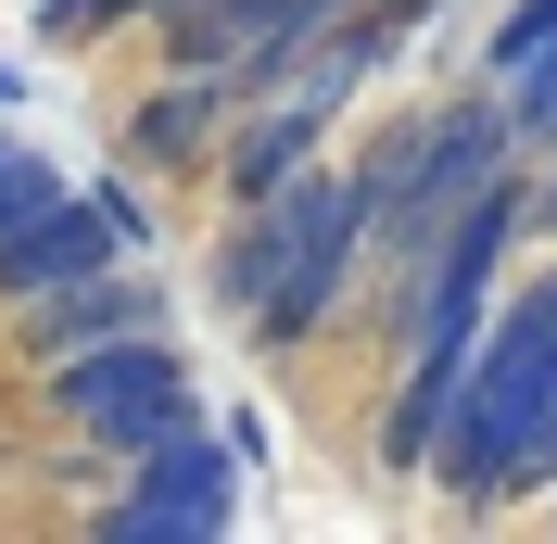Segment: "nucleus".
Returning <instances> with one entry per match:
<instances>
[{
	"label": "nucleus",
	"instance_id": "obj_1",
	"mask_svg": "<svg viewBox=\"0 0 557 544\" xmlns=\"http://www.w3.org/2000/svg\"><path fill=\"white\" fill-rule=\"evenodd\" d=\"M431 469H444L456 507H494V494H520V481L557 469V267L532 292H507V317L469 330Z\"/></svg>",
	"mask_w": 557,
	"mask_h": 544
},
{
	"label": "nucleus",
	"instance_id": "obj_2",
	"mask_svg": "<svg viewBox=\"0 0 557 544\" xmlns=\"http://www.w3.org/2000/svg\"><path fill=\"white\" fill-rule=\"evenodd\" d=\"M368 240V190L330 165H292L278 190H253L228 254H215V292L253 317V342H305L317 317L343 305V267Z\"/></svg>",
	"mask_w": 557,
	"mask_h": 544
},
{
	"label": "nucleus",
	"instance_id": "obj_3",
	"mask_svg": "<svg viewBox=\"0 0 557 544\" xmlns=\"http://www.w3.org/2000/svg\"><path fill=\"white\" fill-rule=\"evenodd\" d=\"M494 165H520V114L507 102H444V114H418L406 139H381V152L355 165L368 228H381V254H393V305H406V279L431 267V240L469 215V190H482Z\"/></svg>",
	"mask_w": 557,
	"mask_h": 544
},
{
	"label": "nucleus",
	"instance_id": "obj_4",
	"mask_svg": "<svg viewBox=\"0 0 557 544\" xmlns=\"http://www.w3.org/2000/svg\"><path fill=\"white\" fill-rule=\"evenodd\" d=\"M51 406H64L89 443L139 456V443H165L177 418H190V368L165 355V330H114V342H76V355H51Z\"/></svg>",
	"mask_w": 557,
	"mask_h": 544
},
{
	"label": "nucleus",
	"instance_id": "obj_5",
	"mask_svg": "<svg viewBox=\"0 0 557 544\" xmlns=\"http://www.w3.org/2000/svg\"><path fill=\"white\" fill-rule=\"evenodd\" d=\"M242 519V469H228V443H203L177 418L165 443H139V481L102 507V544H190V532H228Z\"/></svg>",
	"mask_w": 557,
	"mask_h": 544
},
{
	"label": "nucleus",
	"instance_id": "obj_6",
	"mask_svg": "<svg viewBox=\"0 0 557 544\" xmlns=\"http://www.w3.org/2000/svg\"><path fill=\"white\" fill-rule=\"evenodd\" d=\"M127 240H139V203H114V190H102V203L51 190L26 228H0V292H13V305H38V292H64V279L127 267Z\"/></svg>",
	"mask_w": 557,
	"mask_h": 544
},
{
	"label": "nucleus",
	"instance_id": "obj_7",
	"mask_svg": "<svg viewBox=\"0 0 557 544\" xmlns=\"http://www.w3.org/2000/svg\"><path fill=\"white\" fill-rule=\"evenodd\" d=\"M355 0H165V38H177V64H242V76H267L278 51H305L317 26H343Z\"/></svg>",
	"mask_w": 557,
	"mask_h": 544
},
{
	"label": "nucleus",
	"instance_id": "obj_8",
	"mask_svg": "<svg viewBox=\"0 0 557 544\" xmlns=\"http://www.w3.org/2000/svg\"><path fill=\"white\" fill-rule=\"evenodd\" d=\"M26 330H38V355H76V342H114V330H152V292L139 279H64V292H38L26 305Z\"/></svg>",
	"mask_w": 557,
	"mask_h": 544
},
{
	"label": "nucleus",
	"instance_id": "obj_9",
	"mask_svg": "<svg viewBox=\"0 0 557 544\" xmlns=\"http://www.w3.org/2000/svg\"><path fill=\"white\" fill-rule=\"evenodd\" d=\"M215 102H228V89H215V76H203V89H190V76H177L165 102L139 114V152H165V165H177V152H203V139H215Z\"/></svg>",
	"mask_w": 557,
	"mask_h": 544
},
{
	"label": "nucleus",
	"instance_id": "obj_10",
	"mask_svg": "<svg viewBox=\"0 0 557 544\" xmlns=\"http://www.w3.org/2000/svg\"><path fill=\"white\" fill-rule=\"evenodd\" d=\"M494 89H520V76H545L557 64V0H520V13H507V26H494Z\"/></svg>",
	"mask_w": 557,
	"mask_h": 544
},
{
	"label": "nucleus",
	"instance_id": "obj_11",
	"mask_svg": "<svg viewBox=\"0 0 557 544\" xmlns=\"http://www.w3.org/2000/svg\"><path fill=\"white\" fill-rule=\"evenodd\" d=\"M51 190H64V177L38 165L26 139H0V228H26V215H38V203H51Z\"/></svg>",
	"mask_w": 557,
	"mask_h": 544
},
{
	"label": "nucleus",
	"instance_id": "obj_12",
	"mask_svg": "<svg viewBox=\"0 0 557 544\" xmlns=\"http://www.w3.org/2000/svg\"><path fill=\"white\" fill-rule=\"evenodd\" d=\"M127 13H165V0H51V38H89V26H127Z\"/></svg>",
	"mask_w": 557,
	"mask_h": 544
},
{
	"label": "nucleus",
	"instance_id": "obj_13",
	"mask_svg": "<svg viewBox=\"0 0 557 544\" xmlns=\"http://www.w3.org/2000/svg\"><path fill=\"white\" fill-rule=\"evenodd\" d=\"M520 139H557V64L520 76Z\"/></svg>",
	"mask_w": 557,
	"mask_h": 544
},
{
	"label": "nucleus",
	"instance_id": "obj_14",
	"mask_svg": "<svg viewBox=\"0 0 557 544\" xmlns=\"http://www.w3.org/2000/svg\"><path fill=\"white\" fill-rule=\"evenodd\" d=\"M0 102H13V64H0Z\"/></svg>",
	"mask_w": 557,
	"mask_h": 544
}]
</instances>
